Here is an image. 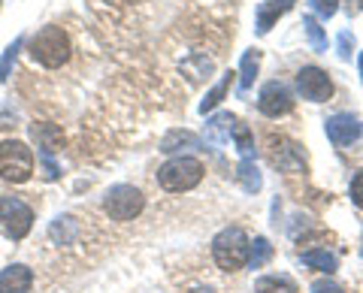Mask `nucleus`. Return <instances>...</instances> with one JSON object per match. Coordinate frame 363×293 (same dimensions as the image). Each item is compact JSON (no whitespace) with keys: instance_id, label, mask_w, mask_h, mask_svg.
<instances>
[{"instance_id":"f257e3e1","label":"nucleus","mask_w":363,"mask_h":293,"mask_svg":"<svg viewBox=\"0 0 363 293\" xmlns=\"http://www.w3.org/2000/svg\"><path fill=\"white\" fill-rule=\"evenodd\" d=\"M30 58L43 64V67H49V70H58L61 64L70 61V37H67V30L58 28V25H49V28H43L37 30L30 37Z\"/></svg>"},{"instance_id":"f03ea898","label":"nucleus","mask_w":363,"mask_h":293,"mask_svg":"<svg viewBox=\"0 0 363 293\" xmlns=\"http://www.w3.org/2000/svg\"><path fill=\"white\" fill-rule=\"evenodd\" d=\"M203 173L206 170H203V163L197 161V157L179 154L157 170V182H161V188L169 190V194H185V190L197 188L203 182Z\"/></svg>"},{"instance_id":"7ed1b4c3","label":"nucleus","mask_w":363,"mask_h":293,"mask_svg":"<svg viewBox=\"0 0 363 293\" xmlns=\"http://www.w3.org/2000/svg\"><path fill=\"white\" fill-rule=\"evenodd\" d=\"M212 254L224 272H240L248 260V236L240 227H227L212 239Z\"/></svg>"},{"instance_id":"20e7f679","label":"nucleus","mask_w":363,"mask_h":293,"mask_svg":"<svg viewBox=\"0 0 363 293\" xmlns=\"http://www.w3.org/2000/svg\"><path fill=\"white\" fill-rule=\"evenodd\" d=\"M30 173H33V151L28 145L18 139L0 142V176L13 185H21L30 178Z\"/></svg>"},{"instance_id":"39448f33","label":"nucleus","mask_w":363,"mask_h":293,"mask_svg":"<svg viewBox=\"0 0 363 293\" xmlns=\"http://www.w3.org/2000/svg\"><path fill=\"white\" fill-rule=\"evenodd\" d=\"M145 197L133 185H112L104 197V212L112 221H133L143 212Z\"/></svg>"},{"instance_id":"423d86ee","label":"nucleus","mask_w":363,"mask_h":293,"mask_svg":"<svg viewBox=\"0 0 363 293\" xmlns=\"http://www.w3.org/2000/svg\"><path fill=\"white\" fill-rule=\"evenodd\" d=\"M0 227L9 239H25L33 227V209L18 197H4L0 200Z\"/></svg>"},{"instance_id":"0eeeda50","label":"nucleus","mask_w":363,"mask_h":293,"mask_svg":"<svg viewBox=\"0 0 363 293\" xmlns=\"http://www.w3.org/2000/svg\"><path fill=\"white\" fill-rule=\"evenodd\" d=\"M297 91L309 103H324V100L333 97V82L321 67H303L297 73Z\"/></svg>"},{"instance_id":"6e6552de","label":"nucleus","mask_w":363,"mask_h":293,"mask_svg":"<svg viewBox=\"0 0 363 293\" xmlns=\"http://www.w3.org/2000/svg\"><path fill=\"white\" fill-rule=\"evenodd\" d=\"M257 109L264 112L267 118H281V115H288V112L294 109V97H291V91H288V85H281V82H267L264 88H260Z\"/></svg>"},{"instance_id":"1a4fd4ad","label":"nucleus","mask_w":363,"mask_h":293,"mask_svg":"<svg viewBox=\"0 0 363 293\" xmlns=\"http://www.w3.org/2000/svg\"><path fill=\"white\" fill-rule=\"evenodd\" d=\"M324 130H327V139H330L333 145L345 149V145H351V142L360 139L363 124H360L357 115H351V112H339V115H333V118L324 121Z\"/></svg>"},{"instance_id":"9d476101","label":"nucleus","mask_w":363,"mask_h":293,"mask_svg":"<svg viewBox=\"0 0 363 293\" xmlns=\"http://www.w3.org/2000/svg\"><path fill=\"white\" fill-rule=\"evenodd\" d=\"M269 145H272L269 157H272V163H276L279 170H291V173L303 170L306 157H303V151H300V145H297V142H291V139H285V137H279V139L272 137Z\"/></svg>"},{"instance_id":"9b49d317","label":"nucleus","mask_w":363,"mask_h":293,"mask_svg":"<svg viewBox=\"0 0 363 293\" xmlns=\"http://www.w3.org/2000/svg\"><path fill=\"white\" fill-rule=\"evenodd\" d=\"M30 139L37 142L40 154H55L64 149V130L58 124H49V121H33L30 124Z\"/></svg>"},{"instance_id":"f8f14e48","label":"nucleus","mask_w":363,"mask_h":293,"mask_svg":"<svg viewBox=\"0 0 363 293\" xmlns=\"http://www.w3.org/2000/svg\"><path fill=\"white\" fill-rule=\"evenodd\" d=\"M33 272L25 263H13L0 272V293H30Z\"/></svg>"},{"instance_id":"ddd939ff","label":"nucleus","mask_w":363,"mask_h":293,"mask_svg":"<svg viewBox=\"0 0 363 293\" xmlns=\"http://www.w3.org/2000/svg\"><path fill=\"white\" fill-rule=\"evenodd\" d=\"M233 124H236V115H230V112L212 115V118L206 121V139H209L212 145H224V142H230Z\"/></svg>"},{"instance_id":"4468645a","label":"nucleus","mask_w":363,"mask_h":293,"mask_svg":"<svg viewBox=\"0 0 363 293\" xmlns=\"http://www.w3.org/2000/svg\"><path fill=\"white\" fill-rule=\"evenodd\" d=\"M182 149H200V139L188 130H169L164 137V142H161V151L173 154V151H182Z\"/></svg>"},{"instance_id":"2eb2a0df","label":"nucleus","mask_w":363,"mask_h":293,"mask_svg":"<svg viewBox=\"0 0 363 293\" xmlns=\"http://www.w3.org/2000/svg\"><path fill=\"white\" fill-rule=\"evenodd\" d=\"M257 67H260V52L257 49H248L242 54V64H240V94H248V88L255 85Z\"/></svg>"},{"instance_id":"dca6fc26","label":"nucleus","mask_w":363,"mask_h":293,"mask_svg":"<svg viewBox=\"0 0 363 293\" xmlns=\"http://www.w3.org/2000/svg\"><path fill=\"white\" fill-rule=\"evenodd\" d=\"M303 263L312 266V269H321V272H336V257L330 251H324V248H312V251H303Z\"/></svg>"},{"instance_id":"f3484780","label":"nucleus","mask_w":363,"mask_h":293,"mask_svg":"<svg viewBox=\"0 0 363 293\" xmlns=\"http://www.w3.org/2000/svg\"><path fill=\"white\" fill-rule=\"evenodd\" d=\"M257 293H297V285L288 275H264L255 285Z\"/></svg>"},{"instance_id":"a211bd4d","label":"nucleus","mask_w":363,"mask_h":293,"mask_svg":"<svg viewBox=\"0 0 363 293\" xmlns=\"http://www.w3.org/2000/svg\"><path fill=\"white\" fill-rule=\"evenodd\" d=\"M236 178H240L242 190H248V194H257V190L264 188V178H260L255 161H242V163H240V170H236Z\"/></svg>"},{"instance_id":"6ab92c4d","label":"nucleus","mask_w":363,"mask_h":293,"mask_svg":"<svg viewBox=\"0 0 363 293\" xmlns=\"http://www.w3.org/2000/svg\"><path fill=\"white\" fill-rule=\"evenodd\" d=\"M230 139L236 142V149H240L242 161H255V139H252V130H248L242 121H236V124H233Z\"/></svg>"},{"instance_id":"aec40b11","label":"nucleus","mask_w":363,"mask_h":293,"mask_svg":"<svg viewBox=\"0 0 363 293\" xmlns=\"http://www.w3.org/2000/svg\"><path fill=\"white\" fill-rule=\"evenodd\" d=\"M269 257H272V245L264 239V236H257L255 242H248V266L252 269H260V266H267L269 263Z\"/></svg>"},{"instance_id":"412c9836","label":"nucleus","mask_w":363,"mask_h":293,"mask_svg":"<svg viewBox=\"0 0 363 293\" xmlns=\"http://www.w3.org/2000/svg\"><path fill=\"white\" fill-rule=\"evenodd\" d=\"M233 76H236V73H224V76H221V82H218V85H215V88H212V91L206 94V100H203V103H200V112H203V115H206V112H212V109H215V106H218V103H221V100L227 97V88H230V82H233Z\"/></svg>"},{"instance_id":"4be33fe9","label":"nucleus","mask_w":363,"mask_h":293,"mask_svg":"<svg viewBox=\"0 0 363 293\" xmlns=\"http://www.w3.org/2000/svg\"><path fill=\"white\" fill-rule=\"evenodd\" d=\"M303 28H306V37H309L312 52H327V37H324V28L318 25V18L315 16H306L303 18Z\"/></svg>"},{"instance_id":"5701e85b","label":"nucleus","mask_w":363,"mask_h":293,"mask_svg":"<svg viewBox=\"0 0 363 293\" xmlns=\"http://www.w3.org/2000/svg\"><path fill=\"white\" fill-rule=\"evenodd\" d=\"M76 230H79V227H76V221H73L70 215H64V218H58V221H55L52 227H49V236H52L55 242L67 245V242H70L73 236H76Z\"/></svg>"},{"instance_id":"b1692460","label":"nucleus","mask_w":363,"mask_h":293,"mask_svg":"<svg viewBox=\"0 0 363 293\" xmlns=\"http://www.w3.org/2000/svg\"><path fill=\"white\" fill-rule=\"evenodd\" d=\"M276 18H279V13L264 0V4L257 6V33H260V37H264V33H269V28H272V21H276Z\"/></svg>"},{"instance_id":"393cba45","label":"nucleus","mask_w":363,"mask_h":293,"mask_svg":"<svg viewBox=\"0 0 363 293\" xmlns=\"http://www.w3.org/2000/svg\"><path fill=\"white\" fill-rule=\"evenodd\" d=\"M21 42L25 40H13V46H9L6 52H4V58H0V79H6L9 76V70H13V64H16V58H18V52H21Z\"/></svg>"},{"instance_id":"a878e982","label":"nucleus","mask_w":363,"mask_h":293,"mask_svg":"<svg viewBox=\"0 0 363 293\" xmlns=\"http://www.w3.org/2000/svg\"><path fill=\"white\" fill-rule=\"evenodd\" d=\"M336 49H339V58L351 61V52H354V37H351V30L339 33V37H336Z\"/></svg>"},{"instance_id":"bb28decb","label":"nucleus","mask_w":363,"mask_h":293,"mask_svg":"<svg viewBox=\"0 0 363 293\" xmlns=\"http://www.w3.org/2000/svg\"><path fill=\"white\" fill-rule=\"evenodd\" d=\"M312 9L321 18H333L336 9H339V0H312Z\"/></svg>"},{"instance_id":"cd10ccee","label":"nucleus","mask_w":363,"mask_h":293,"mask_svg":"<svg viewBox=\"0 0 363 293\" xmlns=\"http://www.w3.org/2000/svg\"><path fill=\"white\" fill-rule=\"evenodd\" d=\"M348 194H351V202H354L357 209H363V170L351 178V188H348Z\"/></svg>"},{"instance_id":"c85d7f7f","label":"nucleus","mask_w":363,"mask_h":293,"mask_svg":"<svg viewBox=\"0 0 363 293\" xmlns=\"http://www.w3.org/2000/svg\"><path fill=\"white\" fill-rule=\"evenodd\" d=\"M40 163H43V178L45 182H55V178H58V163L52 161V154H40Z\"/></svg>"},{"instance_id":"c756f323","label":"nucleus","mask_w":363,"mask_h":293,"mask_svg":"<svg viewBox=\"0 0 363 293\" xmlns=\"http://www.w3.org/2000/svg\"><path fill=\"white\" fill-rule=\"evenodd\" d=\"M312 293H345V290L339 285H333V281L321 278V281H315V285H312Z\"/></svg>"},{"instance_id":"7c9ffc66","label":"nucleus","mask_w":363,"mask_h":293,"mask_svg":"<svg viewBox=\"0 0 363 293\" xmlns=\"http://www.w3.org/2000/svg\"><path fill=\"white\" fill-rule=\"evenodd\" d=\"M267 4H269L272 9H276L279 16H285L288 9H294V4H297V0H267Z\"/></svg>"},{"instance_id":"2f4dec72","label":"nucleus","mask_w":363,"mask_h":293,"mask_svg":"<svg viewBox=\"0 0 363 293\" xmlns=\"http://www.w3.org/2000/svg\"><path fill=\"white\" fill-rule=\"evenodd\" d=\"M194 293H212V290H209V287H200V290H194Z\"/></svg>"},{"instance_id":"473e14b6","label":"nucleus","mask_w":363,"mask_h":293,"mask_svg":"<svg viewBox=\"0 0 363 293\" xmlns=\"http://www.w3.org/2000/svg\"><path fill=\"white\" fill-rule=\"evenodd\" d=\"M360 79H363V52H360Z\"/></svg>"}]
</instances>
